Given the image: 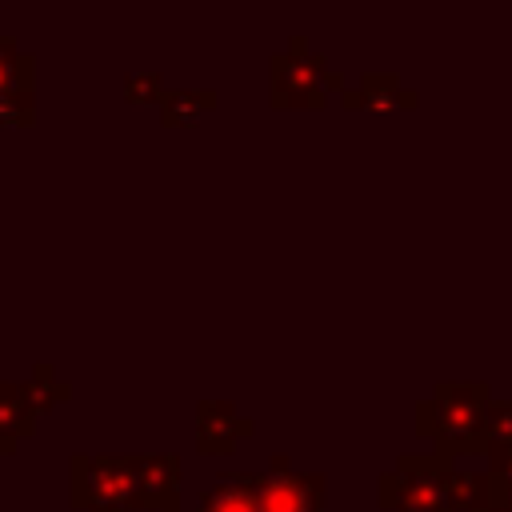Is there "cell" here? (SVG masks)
Masks as SVG:
<instances>
[{
	"label": "cell",
	"mask_w": 512,
	"mask_h": 512,
	"mask_svg": "<svg viewBox=\"0 0 512 512\" xmlns=\"http://www.w3.org/2000/svg\"><path fill=\"white\" fill-rule=\"evenodd\" d=\"M324 496L328 476L296 472L284 452H276L260 472V512H324Z\"/></svg>",
	"instance_id": "cell-5"
},
{
	"label": "cell",
	"mask_w": 512,
	"mask_h": 512,
	"mask_svg": "<svg viewBox=\"0 0 512 512\" xmlns=\"http://www.w3.org/2000/svg\"><path fill=\"white\" fill-rule=\"evenodd\" d=\"M444 468H452V456L432 452H404L396 456L392 472H380L376 500L388 512H452L444 492Z\"/></svg>",
	"instance_id": "cell-3"
},
{
	"label": "cell",
	"mask_w": 512,
	"mask_h": 512,
	"mask_svg": "<svg viewBox=\"0 0 512 512\" xmlns=\"http://www.w3.org/2000/svg\"><path fill=\"white\" fill-rule=\"evenodd\" d=\"M488 472H492V504L512 512V448H492L488 452Z\"/></svg>",
	"instance_id": "cell-16"
},
{
	"label": "cell",
	"mask_w": 512,
	"mask_h": 512,
	"mask_svg": "<svg viewBox=\"0 0 512 512\" xmlns=\"http://www.w3.org/2000/svg\"><path fill=\"white\" fill-rule=\"evenodd\" d=\"M252 432H256V424H252L248 416H240L232 400H216V396L196 400V416H192L196 452H204V456L236 452V444H240L244 436H252Z\"/></svg>",
	"instance_id": "cell-7"
},
{
	"label": "cell",
	"mask_w": 512,
	"mask_h": 512,
	"mask_svg": "<svg viewBox=\"0 0 512 512\" xmlns=\"http://www.w3.org/2000/svg\"><path fill=\"white\" fill-rule=\"evenodd\" d=\"M132 512H180V456L176 452H128Z\"/></svg>",
	"instance_id": "cell-6"
},
{
	"label": "cell",
	"mask_w": 512,
	"mask_h": 512,
	"mask_svg": "<svg viewBox=\"0 0 512 512\" xmlns=\"http://www.w3.org/2000/svg\"><path fill=\"white\" fill-rule=\"evenodd\" d=\"M212 108H216V88H168L160 100V120L168 128H180V124H196Z\"/></svg>",
	"instance_id": "cell-12"
},
{
	"label": "cell",
	"mask_w": 512,
	"mask_h": 512,
	"mask_svg": "<svg viewBox=\"0 0 512 512\" xmlns=\"http://www.w3.org/2000/svg\"><path fill=\"white\" fill-rule=\"evenodd\" d=\"M484 512H508V508H500V504H492V508H484Z\"/></svg>",
	"instance_id": "cell-19"
},
{
	"label": "cell",
	"mask_w": 512,
	"mask_h": 512,
	"mask_svg": "<svg viewBox=\"0 0 512 512\" xmlns=\"http://www.w3.org/2000/svg\"><path fill=\"white\" fill-rule=\"evenodd\" d=\"M8 88L36 92V56L20 52L16 36H0V92Z\"/></svg>",
	"instance_id": "cell-13"
},
{
	"label": "cell",
	"mask_w": 512,
	"mask_h": 512,
	"mask_svg": "<svg viewBox=\"0 0 512 512\" xmlns=\"http://www.w3.org/2000/svg\"><path fill=\"white\" fill-rule=\"evenodd\" d=\"M164 76L160 72H128L124 76V100L132 104H160L164 100Z\"/></svg>",
	"instance_id": "cell-17"
},
{
	"label": "cell",
	"mask_w": 512,
	"mask_h": 512,
	"mask_svg": "<svg viewBox=\"0 0 512 512\" xmlns=\"http://www.w3.org/2000/svg\"><path fill=\"white\" fill-rule=\"evenodd\" d=\"M344 108H372V112H388V108H416V92L400 84L396 72H364L356 88L340 92Z\"/></svg>",
	"instance_id": "cell-8"
},
{
	"label": "cell",
	"mask_w": 512,
	"mask_h": 512,
	"mask_svg": "<svg viewBox=\"0 0 512 512\" xmlns=\"http://www.w3.org/2000/svg\"><path fill=\"white\" fill-rule=\"evenodd\" d=\"M36 404L28 400L24 380H0V452L12 456L20 440L36 436Z\"/></svg>",
	"instance_id": "cell-9"
},
{
	"label": "cell",
	"mask_w": 512,
	"mask_h": 512,
	"mask_svg": "<svg viewBox=\"0 0 512 512\" xmlns=\"http://www.w3.org/2000/svg\"><path fill=\"white\" fill-rule=\"evenodd\" d=\"M492 388L484 380H440L432 388V396H424L416 404V436H428L440 452L448 456H472V452H488V404H492Z\"/></svg>",
	"instance_id": "cell-1"
},
{
	"label": "cell",
	"mask_w": 512,
	"mask_h": 512,
	"mask_svg": "<svg viewBox=\"0 0 512 512\" xmlns=\"http://www.w3.org/2000/svg\"><path fill=\"white\" fill-rule=\"evenodd\" d=\"M484 432H488V452L492 448H512V400H492L488 404Z\"/></svg>",
	"instance_id": "cell-18"
},
{
	"label": "cell",
	"mask_w": 512,
	"mask_h": 512,
	"mask_svg": "<svg viewBox=\"0 0 512 512\" xmlns=\"http://www.w3.org/2000/svg\"><path fill=\"white\" fill-rule=\"evenodd\" d=\"M196 512H260V472H220Z\"/></svg>",
	"instance_id": "cell-10"
},
{
	"label": "cell",
	"mask_w": 512,
	"mask_h": 512,
	"mask_svg": "<svg viewBox=\"0 0 512 512\" xmlns=\"http://www.w3.org/2000/svg\"><path fill=\"white\" fill-rule=\"evenodd\" d=\"M268 100L272 108H320L332 92H344V76L312 52L308 36H292L288 48L272 52L268 60Z\"/></svg>",
	"instance_id": "cell-2"
},
{
	"label": "cell",
	"mask_w": 512,
	"mask_h": 512,
	"mask_svg": "<svg viewBox=\"0 0 512 512\" xmlns=\"http://www.w3.org/2000/svg\"><path fill=\"white\" fill-rule=\"evenodd\" d=\"M444 492L452 512H484L492 508V472H468V468H444Z\"/></svg>",
	"instance_id": "cell-11"
},
{
	"label": "cell",
	"mask_w": 512,
	"mask_h": 512,
	"mask_svg": "<svg viewBox=\"0 0 512 512\" xmlns=\"http://www.w3.org/2000/svg\"><path fill=\"white\" fill-rule=\"evenodd\" d=\"M24 388H28V400L36 404V412H48V408H56V404H64V400L72 396V384L60 380L56 368L44 364V360L32 364V376L24 380Z\"/></svg>",
	"instance_id": "cell-14"
},
{
	"label": "cell",
	"mask_w": 512,
	"mask_h": 512,
	"mask_svg": "<svg viewBox=\"0 0 512 512\" xmlns=\"http://www.w3.org/2000/svg\"><path fill=\"white\" fill-rule=\"evenodd\" d=\"M128 456L116 452H72L68 456V504L76 512H132Z\"/></svg>",
	"instance_id": "cell-4"
},
{
	"label": "cell",
	"mask_w": 512,
	"mask_h": 512,
	"mask_svg": "<svg viewBox=\"0 0 512 512\" xmlns=\"http://www.w3.org/2000/svg\"><path fill=\"white\" fill-rule=\"evenodd\" d=\"M0 124H8V128L36 124V92H24V88L0 92Z\"/></svg>",
	"instance_id": "cell-15"
}]
</instances>
